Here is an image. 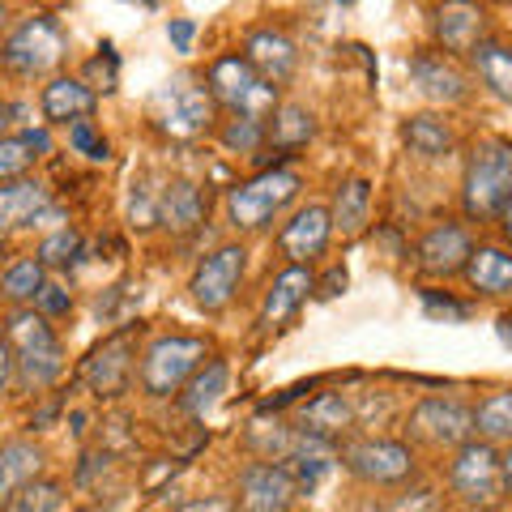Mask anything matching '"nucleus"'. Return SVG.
<instances>
[{
	"label": "nucleus",
	"mask_w": 512,
	"mask_h": 512,
	"mask_svg": "<svg viewBox=\"0 0 512 512\" xmlns=\"http://www.w3.org/2000/svg\"><path fill=\"white\" fill-rule=\"evenodd\" d=\"M406 73H410L414 90H419L423 99H431V103H461L470 94V77L457 69L453 56L436 52V47H423V52H414L406 60Z\"/></svg>",
	"instance_id": "15"
},
{
	"label": "nucleus",
	"mask_w": 512,
	"mask_h": 512,
	"mask_svg": "<svg viewBox=\"0 0 512 512\" xmlns=\"http://www.w3.org/2000/svg\"><path fill=\"white\" fill-rule=\"evenodd\" d=\"M500 478H504V495H512V444H508V453L500 457Z\"/></svg>",
	"instance_id": "46"
},
{
	"label": "nucleus",
	"mask_w": 512,
	"mask_h": 512,
	"mask_svg": "<svg viewBox=\"0 0 512 512\" xmlns=\"http://www.w3.org/2000/svg\"><path fill=\"white\" fill-rule=\"evenodd\" d=\"M0 69H5V52H0Z\"/></svg>",
	"instance_id": "51"
},
{
	"label": "nucleus",
	"mask_w": 512,
	"mask_h": 512,
	"mask_svg": "<svg viewBox=\"0 0 512 512\" xmlns=\"http://www.w3.org/2000/svg\"><path fill=\"white\" fill-rule=\"evenodd\" d=\"M244 274H248V248L244 244H218L210 256H201L197 269H192L188 295H192V303H197L201 312L218 316L235 299Z\"/></svg>",
	"instance_id": "10"
},
{
	"label": "nucleus",
	"mask_w": 512,
	"mask_h": 512,
	"mask_svg": "<svg viewBox=\"0 0 512 512\" xmlns=\"http://www.w3.org/2000/svg\"><path fill=\"white\" fill-rule=\"evenodd\" d=\"M244 56L256 73L265 77L269 86H286L295 77V69H299V47H295V39L286 35V30H274V26H252L248 35H244Z\"/></svg>",
	"instance_id": "14"
},
{
	"label": "nucleus",
	"mask_w": 512,
	"mask_h": 512,
	"mask_svg": "<svg viewBox=\"0 0 512 512\" xmlns=\"http://www.w3.org/2000/svg\"><path fill=\"white\" fill-rule=\"evenodd\" d=\"M69 146H73L77 154L94 158V163H107V158H111L107 137H99V128H94V120H77V124H69Z\"/></svg>",
	"instance_id": "38"
},
{
	"label": "nucleus",
	"mask_w": 512,
	"mask_h": 512,
	"mask_svg": "<svg viewBox=\"0 0 512 512\" xmlns=\"http://www.w3.org/2000/svg\"><path fill=\"white\" fill-rule=\"evenodd\" d=\"M205 90H210L214 107L231 111L239 120H261V124H269V116H274L278 103H282L278 86H269L239 52L210 60V69H205Z\"/></svg>",
	"instance_id": "3"
},
{
	"label": "nucleus",
	"mask_w": 512,
	"mask_h": 512,
	"mask_svg": "<svg viewBox=\"0 0 512 512\" xmlns=\"http://www.w3.org/2000/svg\"><path fill=\"white\" fill-rule=\"evenodd\" d=\"M470 56H474L478 82H483V86L495 94V99L512 103V47L500 43V39H483Z\"/></svg>",
	"instance_id": "30"
},
{
	"label": "nucleus",
	"mask_w": 512,
	"mask_h": 512,
	"mask_svg": "<svg viewBox=\"0 0 512 512\" xmlns=\"http://www.w3.org/2000/svg\"><path fill=\"white\" fill-rule=\"evenodd\" d=\"M60 500H64L60 478H35L5 504V512H60Z\"/></svg>",
	"instance_id": "34"
},
{
	"label": "nucleus",
	"mask_w": 512,
	"mask_h": 512,
	"mask_svg": "<svg viewBox=\"0 0 512 512\" xmlns=\"http://www.w3.org/2000/svg\"><path fill=\"white\" fill-rule=\"evenodd\" d=\"M18 380V372H13V346L5 338V329H0V397L9 393V384Z\"/></svg>",
	"instance_id": "43"
},
{
	"label": "nucleus",
	"mask_w": 512,
	"mask_h": 512,
	"mask_svg": "<svg viewBox=\"0 0 512 512\" xmlns=\"http://www.w3.org/2000/svg\"><path fill=\"white\" fill-rule=\"evenodd\" d=\"M410 436L423 440L431 448H461L474 440V410L457 397H423L419 406L410 410Z\"/></svg>",
	"instance_id": "11"
},
{
	"label": "nucleus",
	"mask_w": 512,
	"mask_h": 512,
	"mask_svg": "<svg viewBox=\"0 0 512 512\" xmlns=\"http://www.w3.org/2000/svg\"><path fill=\"white\" fill-rule=\"evenodd\" d=\"M500 227H504V235H508V244H512V201L504 205V214H500Z\"/></svg>",
	"instance_id": "48"
},
{
	"label": "nucleus",
	"mask_w": 512,
	"mask_h": 512,
	"mask_svg": "<svg viewBox=\"0 0 512 512\" xmlns=\"http://www.w3.org/2000/svg\"><path fill=\"white\" fill-rule=\"evenodd\" d=\"M512 201V141L487 137L466 158L461 175V210L474 222H491Z\"/></svg>",
	"instance_id": "2"
},
{
	"label": "nucleus",
	"mask_w": 512,
	"mask_h": 512,
	"mask_svg": "<svg viewBox=\"0 0 512 512\" xmlns=\"http://www.w3.org/2000/svg\"><path fill=\"white\" fill-rule=\"evenodd\" d=\"M167 39H171L175 52L188 56L192 52V39H197V22H192V18H171L167 22Z\"/></svg>",
	"instance_id": "41"
},
{
	"label": "nucleus",
	"mask_w": 512,
	"mask_h": 512,
	"mask_svg": "<svg viewBox=\"0 0 512 512\" xmlns=\"http://www.w3.org/2000/svg\"><path fill=\"white\" fill-rule=\"evenodd\" d=\"M448 491L466 508H495L504 500V478H500V453L487 440L461 444L448 461Z\"/></svg>",
	"instance_id": "8"
},
{
	"label": "nucleus",
	"mask_w": 512,
	"mask_h": 512,
	"mask_svg": "<svg viewBox=\"0 0 512 512\" xmlns=\"http://www.w3.org/2000/svg\"><path fill=\"white\" fill-rule=\"evenodd\" d=\"M227 389H231V363L227 359L201 363L197 372H192V380L180 389V410L188 414V419H205V414L227 397Z\"/></svg>",
	"instance_id": "24"
},
{
	"label": "nucleus",
	"mask_w": 512,
	"mask_h": 512,
	"mask_svg": "<svg viewBox=\"0 0 512 512\" xmlns=\"http://www.w3.org/2000/svg\"><path fill=\"white\" fill-rule=\"evenodd\" d=\"M474 431H478V436H483L487 444H495V440L512 444V389H500V393H491L487 402H478V410H474Z\"/></svg>",
	"instance_id": "33"
},
{
	"label": "nucleus",
	"mask_w": 512,
	"mask_h": 512,
	"mask_svg": "<svg viewBox=\"0 0 512 512\" xmlns=\"http://www.w3.org/2000/svg\"><path fill=\"white\" fill-rule=\"evenodd\" d=\"M423 312L436 316V320H466V316H470L466 303L448 299V295H440V291H423Z\"/></svg>",
	"instance_id": "40"
},
{
	"label": "nucleus",
	"mask_w": 512,
	"mask_h": 512,
	"mask_svg": "<svg viewBox=\"0 0 512 512\" xmlns=\"http://www.w3.org/2000/svg\"><path fill=\"white\" fill-rule=\"evenodd\" d=\"M299 171L291 167H274V171H261L252 175V180L235 184L227 192V218L235 231H261L274 222V214H282L286 205H291L299 197Z\"/></svg>",
	"instance_id": "6"
},
{
	"label": "nucleus",
	"mask_w": 512,
	"mask_h": 512,
	"mask_svg": "<svg viewBox=\"0 0 512 512\" xmlns=\"http://www.w3.org/2000/svg\"><path fill=\"white\" fill-rule=\"evenodd\" d=\"M35 312L47 316V320H52V316H69L73 312V291H64L60 282H47L43 295L35 299Z\"/></svg>",
	"instance_id": "39"
},
{
	"label": "nucleus",
	"mask_w": 512,
	"mask_h": 512,
	"mask_svg": "<svg viewBox=\"0 0 512 512\" xmlns=\"http://www.w3.org/2000/svg\"><path fill=\"white\" fill-rule=\"evenodd\" d=\"M0 52H5L9 73L43 77L64 60V52H69V35H64L56 13H30V18H22L9 30V39L0 43Z\"/></svg>",
	"instance_id": "7"
},
{
	"label": "nucleus",
	"mask_w": 512,
	"mask_h": 512,
	"mask_svg": "<svg viewBox=\"0 0 512 512\" xmlns=\"http://www.w3.org/2000/svg\"><path fill=\"white\" fill-rule=\"evenodd\" d=\"M9 22V5H0V26H5Z\"/></svg>",
	"instance_id": "50"
},
{
	"label": "nucleus",
	"mask_w": 512,
	"mask_h": 512,
	"mask_svg": "<svg viewBox=\"0 0 512 512\" xmlns=\"http://www.w3.org/2000/svg\"><path fill=\"white\" fill-rule=\"evenodd\" d=\"M282 466L291 470L299 495H312L333 474V466H338V448H333V440L303 436V431H299V436H291V444H286Z\"/></svg>",
	"instance_id": "19"
},
{
	"label": "nucleus",
	"mask_w": 512,
	"mask_h": 512,
	"mask_svg": "<svg viewBox=\"0 0 512 512\" xmlns=\"http://www.w3.org/2000/svg\"><path fill=\"white\" fill-rule=\"evenodd\" d=\"M43 286H47V269L39 265V256H22L0 274V299L13 303V308H35Z\"/></svg>",
	"instance_id": "32"
},
{
	"label": "nucleus",
	"mask_w": 512,
	"mask_h": 512,
	"mask_svg": "<svg viewBox=\"0 0 512 512\" xmlns=\"http://www.w3.org/2000/svg\"><path fill=\"white\" fill-rule=\"evenodd\" d=\"M316 137V116L303 103H278V111L265 124V146H274L278 154L303 150Z\"/></svg>",
	"instance_id": "29"
},
{
	"label": "nucleus",
	"mask_w": 512,
	"mask_h": 512,
	"mask_svg": "<svg viewBox=\"0 0 512 512\" xmlns=\"http://www.w3.org/2000/svg\"><path fill=\"white\" fill-rule=\"evenodd\" d=\"M333 239V222H329V205H303L295 218L278 231V248L291 265H312L316 256H325Z\"/></svg>",
	"instance_id": "17"
},
{
	"label": "nucleus",
	"mask_w": 512,
	"mask_h": 512,
	"mask_svg": "<svg viewBox=\"0 0 512 512\" xmlns=\"http://www.w3.org/2000/svg\"><path fill=\"white\" fill-rule=\"evenodd\" d=\"M342 291H346V269H342V265H333L329 274L316 282V295H320V299H338Z\"/></svg>",
	"instance_id": "42"
},
{
	"label": "nucleus",
	"mask_w": 512,
	"mask_h": 512,
	"mask_svg": "<svg viewBox=\"0 0 512 512\" xmlns=\"http://www.w3.org/2000/svg\"><path fill=\"white\" fill-rule=\"evenodd\" d=\"M47 218H56V205H52V192L39 180L22 175V180L0 184V235L35 227V222H47Z\"/></svg>",
	"instance_id": "18"
},
{
	"label": "nucleus",
	"mask_w": 512,
	"mask_h": 512,
	"mask_svg": "<svg viewBox=\"0 0 512 512\" xmlns=\"http://www.w3.org/2000/svg\"><path fill=\"white\" fill-rule=\"evenodd\" d=\"M158 222H163L167 231H175V235L197 231L201 222H205V197H201V188L188 184V180L163 184V188H158Z\"/></svg>",
	"instance_id": "25"
},
{
	"label": "nucleus",
	"mask_w": 512,
	"mask_h": 512,
	"mask_svg": "<svg viewBox=\"0 0 512 512\" xmlns=\"http://www.w3.org/2000/svg\"><path fill=\"white\" fill-rule=\"evenodd\" d=\"M35 256H39L43 269H69L77 256H82V235H77L73 227H60V231H52L43 239Z\"/></svg>",
	"instance_id": "36"
},
{
	"label": "nucleus",
	"mask_w": 512,
	"mask_h": 512,
	"mask_svg": "<svg viewBox=\"0 0 512 512\" xmlns=\"http://www.w3.org/2000/svg\"><path fill=\"white\" fill-rule=\"evenodd\" d=\"M94 107H99V94L94 86H86L82 77H52L39 94V111H43V124H77V120H90Z\"/></svg>",
	"instance_id": "21"
},
{
	"label": "nucleus",
	"mask_w": 512,
	"mask_h": 512,
	"mask_svg": "<svg viewBox=\"0 0 512 512\" xmlns=\"http://www.w3.org/2000/svg\"><path fill=\"white\" fill-rule=\"evenodd\" d=\"M150 120L158 133H167L171 141H197L201 133H210L218 120V107L210 99L205 82L188 73H175L171 82H163L150 99Z\"/></svg>",
	"instance_id": "4"
},
{
	"label": "nucleus",
	"mask_w": 512,
	"mask_h": 512,
	"mask_svg": "<svg viewBox=\"0 0 512 512\" xmlns=\"http://www.w3.org/2000/svg\"><path fill=\"white\" fill-rule=\"evenodd\" d=\"M35 163H39V158H35V150L26 146V137H22V133L0 137V184L22 180V175L35 167Z\"/></svg>",
	"instance_id": "37"
},
{
	"label": "nucleus",
	"mask_w": 512,
	"mask_h": 512,
	"mask_svg": "<svg viewBox=\"0 0 512 512\" xmlns=\"http://www.w3.org/2000/svg\"><path fill=\"white\" fill-rule=\"evenodd\" d=\"M43 461L47 453L35 444V440H5L0 444V512H5V504L18 495L26 483H35V478H43Z\"/></svg>",
	"instance_id": "23"
},
{
	"label": "nucleus",
	"mask_w": 512,
	"mask_h": 512,
	"mask_svg": "<svg viewBox=\"0 0 512 512\" xmlns=\"http://www.w3.org/2000/svg\"><path fill=\"white\" fill-rule=\"evenodd\" d=\"M495 333H500V342H504V346H512V316H500V320H495Z\"/></svg>",
	"instance_id": "47"
},
{
	"label": "nucleus",
	"mask_w": 512,
	"mask_h": 512,
	"mask_svg": "<svg viewBox=\"0 0 512 512\" xmlns=\"http://www.w3.org/2000/svg\"><path fill=\"white\" fill-rule=\"evenodd\" d=\"M295 495H299V487L282 461H252V466L239 470L235 512H291Z\"/></svg>",
	"instance_id": "13"
},
{
	"label": "nucleus",
	"mask_w": 512,
	"mask_h": 512,
	"mask_svg": "<svg viewBox=\"0 0 512 512\" xmlns=\"http://www.w3.org/2000/svg\"><path fill=\"white\" fill-rule=\"evenodd\" d=\"M218 141H222V150H231L239 158H256V150L265 146V124L261 120H239V116H231V120H222Z\"/></svg>",
	"instance_id": "35"
},
{
	"label": "nucleus",
	"mask_w": 512,
	"mask_h": 512,
	"mask_svg": "<svg viewBox=\"0 0 512 512\" xmlns=\"http://www.w3.org/2000/svg\"><path fill=\"white\" fill-rule=\"evenodd\" d=\"M350 423H355V406H350L346 393H316L312 402H303V410H299V431L303 436L338 440Z\"/></svg>",
	"instance_id": "27"
},
{
	"label": "nucleus",
	"mask_w": 512,
	"mask_h": 512,
	"mask_svg": "<svg viewBox=\"0 0 512 512\" xmlns=\"http://www.w3.org/2000/svg\"><path fill=\"white\" fill-rule=\"evenodd\" d=\"M359 512H397V508H380V504H363Z\"/></svg>",
	"instance_id": "49"
},
{
	"label": "nucleus",
	"mask_w": 512,
	"mask_h": 512,
	"mask_svg": "<svg viewBox=\"0 0 512 512\" xmlns=\"http://www.w3.org/2000/svg\"><path fill=\"white\" fill-rule=\"evenodd\" d=\"M431 26H436V43L444 56H461V52H474L483 43V26H487V13L478 5H440L431 13Z\"/></svg>",
	"instance_id": "22"
},
{
	"label": "nucleus",
	"mask_w": 512,
	"mask_h": 512,
	"mask_svg": "<svg viewBox=\"0 0 512 512\" xmlns=\"http://www.w3.org/2000/svg\"><path fill=\"white\" fill-rule=\"evenodd\" d=\"M461 274L478 295H512V248L478 244Z\"/></svg>",
	"instance_id": "26"
},
{
	"label": "nucleus",
	"mask_w": 512,
	"mask_h": 512,
	"mask_svg": "<svg viewBox=\"0 0 512 512\" xmlns=\"http://www.w3.org/2000/svg\"><path fill=\"white\" fill-rule=\"evenodd\" d=\"M402 141H406V150L419 154V158H444L453 150V128H448V120L423 111V116L402 120Z\"/></svg>",
	"instance_id": "31"
},
{
	"label": "nucleus",
	"mask_w": 512,
	"mask_h": 512,
	"mask_svg": "<svg viewBox=\"0 0 512 512\" xmlns=\"http://www.w3.org/2000/svg\"><path fill=\"white\" fill-rule=\"evenodd\" d=\"M175 512H235V504L222 500V495H205V500H192V504L175 508Z\"/></svg>",
	"instance_id": "44"
},
{
	"label": "nucleus",
	"mask_w": 512,
	"mask_h": 512,
	"mask_svg": "<svg viewBox=\"0 0 512 512\" xmlns=\"http://www.w3.org/2000/svg\"><path fill=\"white\" fill-rule=\"evenodd\" d=\"M367 218H372V184H367L363 175H350V180H342L338 192H333L329 222L342 239H355L367 227Z\"/></svg>",
	"instance_id": "28"
},
{
	"label": "nucleus",
	"mask_w": 512,
	"mask_h": 512,
	"mask_svg": "<svg viewBox=\"0 0 512 512\" xmlns=\"http://www.w3.org/2000/svg\"><path fill=\"white\" fill-rule=\"evenodd\" d=\"M13 120H18V107H13L9 99H0V137H9Z\"/></svg>",
	"instance_id": "45"
},
{
	"label": "nucleus",
	"mask_w": 512,
	"mask_h": 512,
	"mask_svg": "<svg viewBox=\"0 0 512 512\" xmlns=\"http://www.w3.org/2000/svg\"><path fill=\"white\" fill-rule=\"evenodd\" d=\"M137 359V338L133 329H120L103 338V346L90 350V359L82 363V380L94 397H120L128 389V380H133V363Z\"/></svg>",
	"instance_id": "12"
},
{
	"label": "nucleus",
	"mask_w": 512,
	"mask_h": 512,
	"mask_svg": "<svg viewBox=\"0 0 512 512\" xmlns=\"http://www.w3.org/2000/svg\"><path fill=\"white\" fill-rule=\"evenodd\" d=\"M338 461L346 466V474H355L367 487H402L419 470L414 466V448L406 440H384V436L342 444Z\"/></svg>",
	"instance_id": "9"
},
{
	"label": "nucleus",
	"mask_w": 512,
	"mask_h": 512,
	"mask_svg": "<svg viewBox=\"0 0 512 512\" xmlns=\"http://www.w3.org/2000/svg\"><path fill=\"white\" fill-rule=\"evenodd\" d=\"M470 252H474V239L470 231L461 227V222H440V227H431L423 239H419V248H414V256H419V269L431 278H453L466 269L470 261Z\"/></svg>",
	"instance_id": "16"
},
{
	"label": "nucleus",
	"mask_w": 512,
	"mask_h": 512,
	"mask_svg": "<svg viewBox=\"0 0 512 512\" xmlns=\"http://www.w3.org/2000/svg\"><path fill=\"white\" fill-rule=\"evenodd\" d=\"M316 291V274L312 265H286L282 274H274V282H269L265 291V303H261V325L265 329H278L286 325L303 303H308V295Z\"/></svg>",
	"instance_id": "20"
},
{
	"label": "nucleus",
	"mask_w": 512,
	"mask_h": 512,
	"mask_svg": "<svg viewBox=\"0 0 512 512\" xmlns=\"http://www.w3.org/2000/svg\"><path fill=\"white\" fill-rule=\"evenodd\" d=\"M210 355V342L197 338V333H163L146 346L137 367V380H141V393L146 397H171L180 393L184 384L192 380V372L205 363Z\"/></svg>",
	"instance_id": "5"
},
{
	"label": "nucleus",
	"mask_w": 512,
	"mask_h": 512,
	"mask_svg": "<svg viewBox=\"0 0 512 512\" xmlns=\"http://www.w3.org/2000/svg\"><path fill=\"white\" fill-rule=\"evenodd\" d=\"M5 338L13 346V372L26 393H43L64 376V342L52 320L35 308H13L5 320Z\"/></svg>",
	"instance_id": "1"
}]
</instances>
